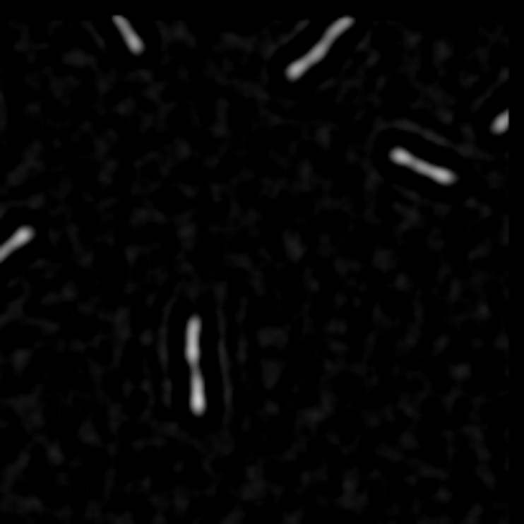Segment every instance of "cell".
I'll return each instance as SVG.
<instances>
[{
    "instance_id": "6da1fadb",
    "label": "cell",
    "mask_w": 524,
    "mask_h": 524,
    "mask_svg": "<svg viewBox=\"0 0 524 524\" xmlns=\"http://www.w3.org/2000/svg\"><path fill=\"white\" fill-rule=\"evenodd\" d=\"M391 162L415 169V172H419V174L432 177V179L440 181V184H453V181H455V174H453L451 169L432 167V164H427V162H419V159H415V156H412L410 151H404V148H394V151H391Z\"/></svg>"
},
{
    "instance_id": "7a4b0ae2",
    "label": "cell",
    "mask_w": 524,
    "mask_h": 524,
    "mask_svg": "<svg viewBox=\"0 0 524 524\" xmlns=\"http://www.w3.org/2000/svg\"><path fill=\"white\" fill-rule=\"evenodd\" d=\"M328 49H330V41H325V39H323L315 49H312V52H309V54H304L299 61L290 64V69H287V77H290V80H297V77H302V74L307 72L309 67H315L317 61H320L325 54H328Z\"/></svg>"
},
{
    "instance_id": "3957f363",
    "label": "cell",
    "mask_w": 524,
    "mask_h": 524,
    "mask_svg": "<svg viewBox=\"0 0 524 524\" xmlns=\"http://www.w3.org/2000/svg\"><path fill=\"white\" fill-rule=\"evenodd\" d=\"M200 317H192L187 323V348H184V353H187V361L195 366L197 358H200Z\"/></svg>"
},
{
    "instance_id": "277c9868",
    "label": "cell",
    "mask_w": 524,
    "mask_h": 524,
    "mask_svg": "<svg viewBox=\"0 0 524 524\" xmlns=\"http://www.w3.org/2000/svg\"><path fill=\"white\" fill-rule=\"evenodd\" d=\"M205 381H202L200 371H192V394H189V407L195 415H205Z\"/></svg>"
},
{
    "instance_id": "5b68a950",
    "label": "cell",
    "mask_w": 524,
    "mask_h": 524,
    "mask_svg": "<svg viewBox=\"0 0 524 524\" xmlns=\"http://www.w3.org/2000/svg\"><path fill=\"white\" fill-rule=\"evenodd\" d=\"M31 238H34V230H31V228L16 230L13 238H8V241L0 246V261H3V258H8V256L13 254L16 249H20V246H23V243H28Z\"/></svg>"
},
{
    "instance_id": "8992f818",
    "label": "cell",
    "mask_w": 524,
    "mask_h": 524,
    "mask_svg": "<svg viewBox=\"0 0 524 524\" xmlns=\"http://www.w3.org/2000/svg\"><path fill=\"white\" fill-rule=\"evenodd\" d=\"M115 26L121 28V34H123V39H126L128 49H131L133 54H141V52H143V41L138 39V34H136L133 28H131V23H128L123 16H115Z\"/></svg>"
},
{
    "instance_id": "52a82bcc",
    "label": "cell",
    "mask_w": 524,
    "mask_h": 524,
    "mask_svg": "<svg viewBox=\"0 0 524 524\" xmlns=\"http://www.w3.org/2000/svg\"><path fill=\"white\" fill-rule=\"evenodd\" d=\"M350 26H353V18H340V20H335V23L330 26L328 34H325V41H330V44H333V39H335L338 34H343L345 28H350Z\"/></svg>"
},
{
    "instance_id": "ba28073f",
    "label": "cell",
    "mask_w": 524,
    "mask_h": 524,
    "mask_svg": "<svg viewBox=\"0 0 524 524\" xmlns=\"http://www.w3.org/2000/svg\"><path fill=\"white\" fill-rule=\"evenodd\" d=\"M506 123H509V115H506V113H501V115H499V118H496V121H494V126H491V131H494V133H501V131H506Z\"/></svg>"
}]
</instances>
